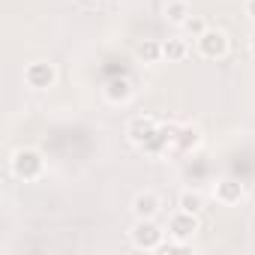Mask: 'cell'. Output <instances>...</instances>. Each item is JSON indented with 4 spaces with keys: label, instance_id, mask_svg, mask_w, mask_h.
<instances>
[{
    "label": "cell",
    "instance_id": "2e32d148",
    "mask_svg": "<svg viewBox=\"0 0 255 255\" xmlns=\"http://www.w3.org/2000/svg\"><path fill=\"white\" fill-rule=\"evenodd\" d=\"M186 249H189V243H183V240H174V237H168V240L159 246V252H165V255H168V252H186Z\"/></svg>",
    "mask_w": 255,
    "mask_h": 255
},
{
    "label": "cell",
    "instance_id": "52a82bcc",
    "mask_svg": "<svg viewBox=\"0 0 255 255\" xmlns=\"http://www.w3.org/2000/svg\"><path fill=\"white\" fill-rule=\"evenodd\" d=\"M213 198H216L219 204H225V207H234V204H240V201L246 198V189H243L240 180L222 177V180H216V186H213Z\"/></svg>",
    "mask_w": 255,
    "mask_h": 255
},
{
    "label": "cell",
    "instance_id": "9a60e30c",
    "mask_svg": "<svg viewBox=\"0 0 255 255\" xmlns=\"http://www.w3.org/2000/svg\"><path fill=\"white\" fill-rule=\"evenodd\" d=\"M183 30H186L192 39H198V36L207 30V24H204V18H201V15H189V18H186V24H183Z\"/></svg>",
    "mask_w": 255,
    "mask_h": 255
},
{
    "label": "cell",
    "instance_id": "5bb4252c",
    "mask_svg": "<svg viewBox=\"0 0 255 255\" xmlns=\"http://www.w3.org/2000/svg\"><path fill=\"white\" fill-rule=\"evenodd\" d=\"M135 54H138V60H144V63H159V60H162V42H159V39H144V42H138Z\"/></svg>",
    "mask_w": 255,
    "mask_h": 255
},
{
    "label": "cell",
    "instance_id": "5b68a950",
    "mask_svg": "<svg viewBox=\"0 0 255 255\" xmlns=\"http://www.w3.org/2000/svg\"><path fill=\"white\" fill-rule=\"evenodd\" d=\"M168 237L174 240H183V243H192V237L201 231V222H198V213H186L177 207V213L168 216Z\"/></svg>",
    "mask_w": 255,
    "mask_h": 255
},
{
    "label": "cell",
    "instance_id": "277c9868",
    "mask_svg": "<svg viewBox=\"0 0 255 255\" xmlns=\"http://www.w3.org/2000/svg\"><path fill=\"white\" fill-rule=\"evenodd\" d=\"M24 84L30 90H48L57 84V66L51 60H33L24 66Z\"/></svg>",
    "mask_w": 255,
    "mask_h": 255
},
{
    "label": "cell",
    "instance_id": "6da1fadb",
    "mask_svg": "<svg viewBox=\"0 0 255 255\" xmlns=\"http://www.w3.org/2000/svg\"><path fill=\"white\" fill-rule=\"evenodd\" d=\"M9 171H12V177H18L24 183L39 180L45 174V156H42V150H36V147H15L12 156H9Z\"/></svg>",
    "mask_w": 255,
    "mask_h": 255
},
{
    "label": "cell",
    "instance_id": "7a4b0ae2",
    "mask_svg": "<svg viewBox=\"0 0 255 255\" xmlns=\"http://www.w3.org/2000/svg\"><path fill=\"white\" fill-rule=\"evenodd\" d=\"M165 234L168 228H162L156 219H135V225L129 228V240L141 252H159V246L165 243Z\"/></svg>",
    "mask_w": 255,
    "mask_h": 255
},
{
    "label": "cell",
    "instance_id": "9c48e42d",
    "mask_svg": "<svg viewBox=\"0 0 255 255\" xmlns=\"http://www.w3.org/2000/svg\"><path fill=\"white\" fill-rule=\"evenodd\" d=\"M102 93H105V99L111 105H126V102L132 99V81L129 78H111Z\"/></svg>",
    "mask_w": 255,
    "mask_h": 255
},
{
    "label": "cell",
    "instance_id": "30bf717a",
    "mask_svg": "<svg viewBox=\"0 0 255 255\" xmlns=\"http://www.w3.org/2000/svg\"><path fill=\"white\" fill-rule=\"evenodd\" d=\"M192 15V6H189V0H168L165 9H162V18L174 27H183L186 18Z\"/></svg>",
    "mask_w": 255,
    "mask_h": 255
},
{
    "label": "cell",
    "instance_id": "4fadbf2b",
    "mask_svg": "<svg viewBox=\"0 0 255 255\" xmlns=\"http://www.w3.org/2000/svg\"><path fill=\"white\" fill-rule=\"evenodd\" d=\"M177 207L186 210V213H201V210H204V195H201L198 189H183V192L177 195Z\"/></svg>",
    "mask_w": 255,
    "mask_h": 255
},
{
    "label": "cell",
    "instance_id": "ba28073f",
    "mask_svg": "<svg viewBox=\"0 0 255 255\" xmlns=\"http://www.w3.org/2000/svg\"><path fill=\"white\" fill-rule=\"evenodd\" d=\"M132 213H135V219H156L162 213V198L153 189H141L132 198Z\"/></svg>",
    "mask_w": 255,
    "mask_h": 255
},
{
    "label": "cell",
    "instance_id": "ac0fdd59",
    "mask_svg": "<svg viewBox=\"0 0 255 255\" xmlns=\"http://www.w3.org/2000/svg\"><path fill=\"white\" fill-rule=\"evenodd\" d=\"M249 51H252V57H255V30H252V36H249Z\"/></svg>",
    "mask_w": 255,
    "mask_h": 255
},
{
    "label": "cell",
    "instance_id": "7c38bea8",
    "mask_svg": "<svg viewBox=\"0 0 255 255\" xmlns=\"http://www.w3.org/2000/svg\"><path fill=\"white\" fill-rule=\"evenodd\" d=\"M186 57H189V45H186V39L171 36V39L162 42V60H168V63H180V60H186Z\"/></svg>",
    "mask_w": 255,
    "mask_h": 255
},
{
    "label": "cell",
    "instance_id": "e0dca14e",
    "mask_svg": "<svg viewBox=\"0 0 255 255\" xmlns=\"http://www.w3.org/2000/svg\"><path fill=\"white\" fill-rule=\"evenodd\" d=\"M246 18L255 24V0H246Z\"/></svg>",
    "mask_w": 255,
    "mask_h": 255
},
{
    "label": "cell",
    "instance_id": "3957f363",
    "mask_svg": "<svg viewBox=\"0 0 255 255\" xmlns=\"http://www.w3.org/2000/svg\"><path fill=\"white\" fill-rule=\"evenodd\" d=\"M195 45H198V54H201L204 60H222V57L231 51V39H228V33L219 30V27H207V30L195 39Z\"/></svg>",
    "mask_w": 255,
    "mask_h": 255
},
{
    "label": "cell",
    "instance_id": "8fae6325",
    "mask_svg": "<svg viewBox=\"0 0 255 255\" xmlns=\"http://www.w3.org/2000/svg\"><path fill=\"white\" fill-rule=\"evenodd\" d=\"M201 144V129H198V126H180V129H177V141H174V147L177 150H183V153H189V150H195Z\"/></svg>",
    "mask_w": 255,
    "mask_h": 255
},
{
    "label": "cell",
    "instance_id": "8992f818",
    "mask_svg": "<svg viewBox=\"0 0 255 255\" xmlns=\"http://www.w3.org/2000/svg\"><path fill=\"white\" fill-rule=\"evenodd\" d=\"M159 126H162V123H159L153 114H135L129 123H126V138H129L135 147H144V144L156 135Z\"/></svg>",
    "mask_w": 255,
    "mask_h": 255
}]
</instances>
